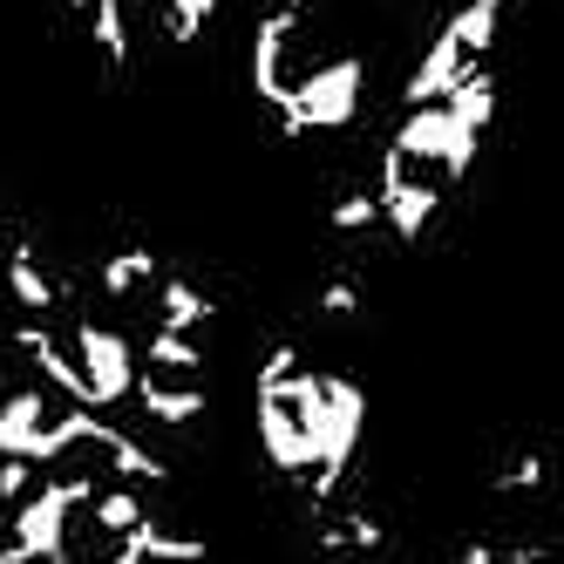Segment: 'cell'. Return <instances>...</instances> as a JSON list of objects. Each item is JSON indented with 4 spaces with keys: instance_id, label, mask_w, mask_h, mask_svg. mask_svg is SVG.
Listing matches in <instances>:
<instances>
[]
</instances>
